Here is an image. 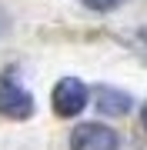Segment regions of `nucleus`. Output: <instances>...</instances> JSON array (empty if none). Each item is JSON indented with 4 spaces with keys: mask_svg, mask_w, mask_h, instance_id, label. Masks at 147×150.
Wrapping results in <instances>:
<instances>
[{
    "mask_svg": "<svg viewBox=\"0 0 147 150\" xmlns=\"http://www.w3.org/2000/svg\"><path fill=\"white\" fill-rule=\"evenodd\" d=\"M94 103H97V110L107 113V117H120V113L131 110V97L124 90H114V87H97V90H94Z\"/></svg>",
    "mask_w": 147,
    "mask_h": 150,
    "instance_id": "obj_4",
    "label": "nucleus"
},
{
    "mask_svg": "<svg viewBox=\"0 0 147 150\" xmlns=\"http://www.w3.org/2000/svg\"><path fill=\"white\" fill-rule=\"evenodd\" d=\"M124 43H127V47H131L134 54H137V57H141L144 64H147V27H141V30H134V33H131V37H127Z\"/></svg>",
    "mask_w": 147,
    "mask_h": 150,
    "instance_id": "obj_5",
    "label": "nucleus"
},
{
    "mask_svg": "<svg viewBox=\"0 0 147 150\" xmlns=\"http://www.w3.org/2000/svg\"><path fill=\"white\" fill-rule=\"evenodd\" d=\"M0 113L10 120H27L33 113V97L10 77H0Z\"/></svg>",
    "mask_w": 147,
    "mask_h": 150,
    "instance_id": "obj_3",
    "label": "nucleus"
},
{
    "mask_svg": "<svg viewBox=\"0 0 147 150\" xmlns=\"http://www.w3.org/2000/svg\"><path fill=\"white\" fill-rule=\"evenodd\" d=\"M87 87H84L77 77H64L57 80L54 93H50V103H54V113L57 117H77L84 107H87Z\"/></svg>",
    "mask_w": 147,
    "mask_h": 150,
    "instance_id": "obj_1",
    "label": "nucleus"
},
{
    "mask_svg": "<svg viewBox=\"0 0 147 150\" xmlns=\"http://www.w3.org/2000/svg\"><path fill=\"white\" fill-rule=\"evenodd\" d=\"M117 4L120 0H87V7H94V10H114Z\"/></svg>",
    "mask_w": 147,
    "mask_h": 150,
    "instance_id": "obj_6",
    "label": "nucleus"
},
{
    "mask_svg": "<svg viewBox=\"0 0 147 150\" xmlns=\"http://www.w3.org/2000/svg\"><path fill=\"white\" fill-rule=\"evenodd\" d=\"M144 127H147V107H144Z\"/></svg>",
    "mask_w": 147,
    "mask_h": 150,
    "instance_id": "obj_7",
    "label": "nucleus"
},
{
    "mask_svg": "<svg viewBox=\"0 0 147 150\" xmlns=\"http://www.w3.org/2000/svg\"><path fill=\"white\" fill-rule=\"evenodd\" d=\"M70 150H120V137L104 123H80L70 134Z\"/></svg>",
    "mask_w": 147,
    "mask_h": 150,
    "instance_id": "obj_2",
    "label": "nucleus"
}]
</instances>
